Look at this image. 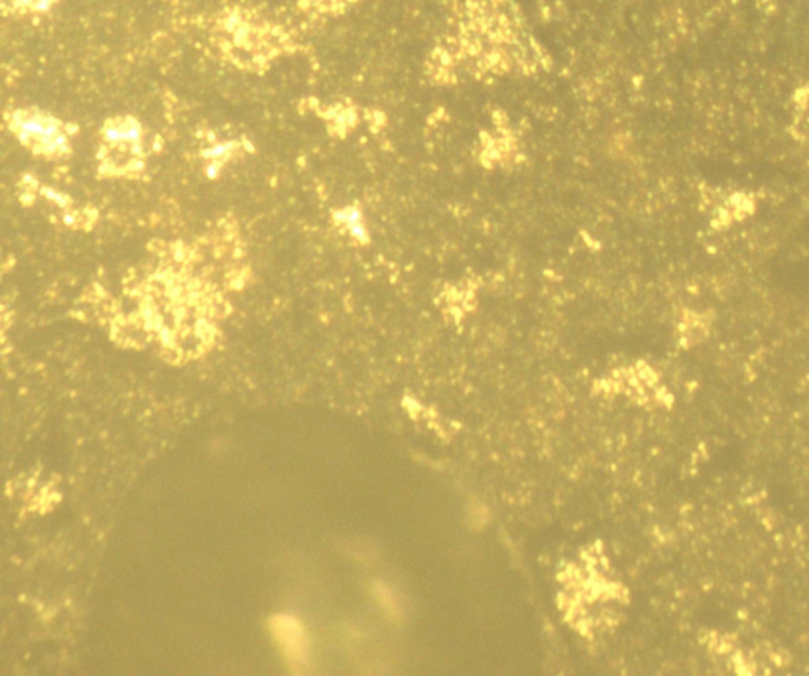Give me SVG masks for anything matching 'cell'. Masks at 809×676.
<instances>
[{"label":"cell","instance_id":"7a4b0ae2","mask_svg":"<svg viewBox=\"0 0 809 676\" xmlns=\"http://www.w3.org/2000/svg\"><path fill=\"white\" fill-rule=\"evenodd\" d=\"M105 137L111 144H127V146H138L141 141V125L135 119L113 120L105 128Z\"/></svg>","mask_w":809,"mask_h":676},{"label":"cell","instance_id":"277c9868","mask_svg":"<svg viewBox=\"0 0 809 676\" xmlns=\"http://www.w3.org/2000/svg\"><path fill=\"white\" fill-rule=\"evenodd\" d=\"M233 152H234L233 142L217 144V146L207 149L204 152V157L209 160V168H207V171H213V169L217 171L220 164L223 163L226 158H230L233 155Z\"/></svg>","mask_w":809,"mask_h":676},{"label":"cell","instance_id":"3957f363","mask_svg":"<svg viewBox=\"0 0 809 676\" xmlns=\"http://www.w3.org/2000/svg\"><path fill=\"white\" fill-rule=\"evenodd\" d=\"M337 220H338V222H340L345 227H347V230H348L355 237L362 239V237L365 236V226H364L361 213L352 209V207H348V209L338 212V213H337Z\"/></svg>","mask_w":809,"mask_h":676},{"label":"cell","instance_id":"5b68a950","mask_svg":"<svg viewBox=\"0 0 809 676\" xmlns=\"http://www.w3.org/2000/svg\"><path fill=\"white\" fill-rule=\"evenodd\" d=\"M15 2L23 6H32L37 11H46L48 9H51L55 0H15Z\"/></svg>","mask_w":809,"mask_h":676},{"label":"cell","instance_id":"6da1fadb","mask_svg":"<svg viewBox=\"0 0 809 676\" xmlns=\"http://www.w3.org/2000/svg\"><path fill=\"white\" fill-rule=\"evenodd\" d=\"M11 128L21 141L38 150L40 154L60 155L68 147L64 128L51 116L18 111L11 117Z\"/></svg>","mask_w":809,"mask_h":676}]
</instances>
